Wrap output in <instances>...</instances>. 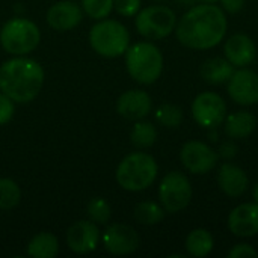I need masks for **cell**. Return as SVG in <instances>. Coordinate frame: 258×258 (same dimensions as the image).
Segmentation results:
<instances>
[{
    "label": "cell",
    "mask_w": 258,
    "mask_h": 258,
    "mask_svg": "<svg viewBox=\"0 0 258 258\" xmlns=\"http://www.w3.org/2000/svg\"><path fill=\"white\" fill-rule=\"evenodd\" d=\"M228 21L221 6L203 3L190 8L177 23L175 35L180 44L192 50H209L221 44L227 35Z\"/></svg>",
    "instance_id": "obj_1"
},
{
    "label": "cell",
    "mask_w": 258,
    "mask_h": 258,
    "mask_svg": "<svg viewBox=\"0 0 258 258\" xmlns=\"http://www.w3.org/2000/svg\"><path fill=\"white\" fill-rule=\"evenodd\" d=\"M44 85L42 67L29 57L17 56L0 67V91L14 103H29Z\"/></svg>",
    "instance_id": "obj_2"
},
{
    "label": "cell",
    "mask_w": 258,
    "mask_h": 258,
    "mask_svg": "<svg viewBox=\"0 0 258 258\" xmlns=\"http://www.w3.org/2000/svg\"><path fill=\"white\" fill-rule=\"evenodd\" d=\"M156 159L142 151L125 156L116 168V183L128 192H142L148 189L157 178Z\"/></svg>",
    "instance_id": "obj_3"
},
{
    "label": "cell",
    "mask_w": 258,
    "mask_h": 258,
    "mask_svg": "<svg viewBox=\"0 0 258 258\" xmlns=\"http://www.w3.org/2000/svg\"><path fill=\"white\" fill-rule=\"evenodd\" d=\"M125 67L133 80L141 85H151L162 76L163 54L153 42L141 41L127 48Z\"/></svg>",
    "instance_id": "obj_4"
},
{
    "label": "cell",
    "mask_w": 258,
    "mask_h": 258,
    "mask_svg": "<svg viewBox=\"0 0 258 258\" xmlns=\"http://www.w3.org/2000/svg\"><path fill=\"white\" fill-rule=\"evenodd\" d=\"M41 41L39 27L23 17L8 20L0 29V44L12 56H26L32 53Z\"/></svg>",
    "instance_id": "obj_5"
},
{
    "label": "cell",
    "mask_w": 258,
    "mask_h": 258,
    "mask_svg": "<svg viewBox=\"0 0 258 258\" xmlns=\"http://www.w3.org/2000/svg\"><path fill=\"white\" fill-rule=\"evenodd\" d=\"M89 42L95 53L103 57H118L130 47V33L116 20H100L91 27Z\"/></svg>",
    "instance_id": "obj_6"
},
{
    "label": "cell",
    "mask_w": 258,
    "mask_h": 258,
    "mask_svg": "<svg viewBox=\"0 0 258 258\" xmlns=\"http://www.w3.org/2000/svg\"><path fill=\"white\" fill-rule=\"evenodd\" d=\"M135 17L138 33L147 39H163L169 36L177 26L175 12L163 5H151L139 11Z\"/></svg>",
    "instance_id": "obj_7"
},
{
    "label": "cell",
    "mask_w": 258,
    "mask_h": 258,
    "mask_svg": "<svg viewBox=\"0 0 258 258\" xmlns=\"http://www.w3.org/2000/svg\"><path fill=\"white\" fill-rule=\"evenodd\" d=\"M192 186L189 178L178 171L168 172L159 186V200L165 212L178 213L192 201Z\"/></svg>",
    "instance_id": "obj_8"
},
{
    "label": "cell",
    "mask_w": 258,
    "mask_h": 258,
    "mask_svg": "<svg viewBox=\"0 0 258 258\" xmlns=\"http://www.w3.org/2000/svg\"><path fill=\"white\" fill-rule=\"evenodd\" d=\"M192 116L198 125L209 130H216L227 116V104L216 92H201L192 103Z\"/></svg>",
    "instance_id": "obj_9"
},
{
    "label": "cell",
    "mask_w": 258,
    "mask_h": 258,
    "mask_svg": "<svg viewBox=\"0 0 258 258\" xmlns=\"http://www.w3.org/2000/svg\"><path fill=\"white\" fill-rule=\"evenodd\" d=\"M183 166L195 175L209 174L219 162V154L210 145L200 141H189L180 151Z\"/></svg>",
    "instance_id": "obj_10"
},
{
    "label": "cell",
    "mask_w": 258,
    "mask_h": 258,
    "mask_svg": "<svg viewBox=\"0 0 258 258\" xmlns=\"http://www.w3.org/2000/svg\"><path fill=\"white\" fill-rule=\"evenodd\" d=\"M103 246L113 255H130L138 251L141 245L139 234L135 228L125 224H112L101 236Z\"/></svg>",
    "instance_id": "obj_11"
},
{
    "label": "cell",
    "mask_w": 258,
    "mask_h": 258,
    "mask_svg": "<svg viewBox=\"0 0 258 258\" xmlns=\"http://www.w3.org/2000/svg\"><path fill=\"white\" fill-rule=\"evenodd\" d=\"M228 94L240 106L258 103V74L249 68H239L228 80Z\"/></svg>",
    "instance_id": "obj_12"
},
{
    "label": "cell",
    "mask_w": 258,
    "mask_h": 258,
    "mask_svg": "<svg viewBox=\"0 0 258 258\" xmlns=\"http://www.w3.org/2000/svg\"><path fill=\"white\" fill-rule=\"evenodd\" d=\"M101 239V233L92 221H77L67 231V245L76 254L92 252Z\"/></svg>",
    "instance_id": "obj_13"
},
{
    "label": "cell",
    "mask_w": 258,
    "mask_h": 258,
    "mask_svg": "<svg viewBox=\"0 0 258 258\" xmlns=\"http://www.w3.org/2000/svg\"><path fill=\"white\" fill-rule=\"evenodd\" d=\"M151 109L153 100L150 94L142 89L125 91L116 101V112L128 121H139L147 118Z\"/></svg>",
    "instance_id": "obj_14"
},
{
    "label": "cell",
    "mask_w": 258,
    "mask_h": 258,
    "mask_svg": "<svg viewBox=\"0 0 258 258\" xmlns=\"http://www.w3.org/2000/svg\"><path fill=\"white\" fill-rule=\"evenodd\" d=\"M83 17V9L79 3L71 0L57 2L47 11V23L57 32H67L79 26Z\"/></svg>",
    "instance_id": "obj_15"
},
{
    "label": "cell",
    "mask_w": 258,
    "mask_h": 258,
    "mask_svg": "<svg viewBox=\"0 0 258 258\" xmlns=\"http://www.w3.org/2000/svg\"><path fill=\"white\" fill-rule=\"evenodd\" d=\"M228 228L237 237H254L258 234V203H243L231 210Z\"/></svg>",
    "instance_id": "obj_16"
},
{
    "label": "cell",
    "mask_w": 258,
    "mask_h": 258,
    "mask_svg": "<svg viewBox=\"0 0 258 258\" xmlns=\"http://www.w3.org/2000/svg\"><path fill=\"white\" fill-rule=\"evenodd\" d=\"M224 53L234 68H245L254 62L257 56V47L248 35L236 33L227 39Z\"/></svg>",
    "instance_id": "obj_17"
},
{
    "label": "cell",
    "mask_w": 258,
    "mask_h": 258,
    "mask_svg": "<svg viewBox=\"0 0 258 258\" xmlns=\"http://www.w3.org/2000/svg\"><path fill=\"white\" fill-rule=\"evenodd\" d=\"M219 189L230 198L242 197L249 186V178L246 172L233 163H224L218 172Z\"/></svg>",
    "instance_id": "obj_18"
},
{
    "label": "cell",
    "mask_w": 258,
    "mask_h": 258,
    "mask_svg": "<svg viewBox=\"0 0 258 258\" xmlns=\"http://www.w3.org/2000/svg\"><path fill=\"white\" fill-rule=\"evenodd\" d=\"M224 121H225L224 132L233 141L245 139L251 136L254 130L257 128V118L254 113L248 110H239V112L230 113L228 116H225Z\"/></svg>",
    "instance_id": "obj_19"
},
{
    "label": "cell",
    "mask_w": 258,
    "mask_h": 258,
    "mask_svg": "<svg viewBox=\"0 0 258 258\" xmlns=\"http://www.w3.org/2000/svg\"><path fill=\"white\" fill-rule=\"evenodd\" d=\"M236 71L234 65L225 57H213L203 63L201 67V77L210 85H221L230 80L233 73Z\"/></svg>",
    "instance_id": "obj_20"
},
{
    "label": "cell",
    "mask_w": 258,
    "mask_h": 258,
    "mask_svg": "<svg viewBox=\"0 0 258 258\" xmlns=\"http://www.w3.org/2000/svg\"><path fill=\"white\" fill-rule=\"evenodd\" d=\"M59 254V240L51 233H39L27 245V255L32 258H54Z\"/></svg>",
    "instance_id": "obj_21"
},
{
    "label": "cell",
    "mask_w": 258,
    "mask_h": 258,
    "mask_svg": "<svg viewBox=\"0 0 258 258\" xmlns=\"http://www.w3.org/2000/svg\"><path fill=\"white\" fill-rule=\"evenodd\" d=\"M215 246L213 236L204 228H197L190 231L186 237V251L192 257H207Z\"/></svg>",
    "instance_id": "obj_22"
},
{
    "label": "cell",
    "mask_w": 258,
    "mask_h": 258,
    "mask_svg": "<svg viewBox=\"0 0 258 258\" xmlns=\"http://www.w3.org/2000/svg\"><path fill=\"white\" fill-rule=\"evenodd\" d=\"M133 216L142 225H157L165 219V209L154 201H142L136 204Z\"/></svg>",
    "instance_id": "obj_23"
},
{
    "label": "cell",
    "mask_w": 258,
    "mask_h": 258,
    "mask_svg": "<svg viewBox=\"0 0 258 258\" xmlns=\"http://www.w3.org/2000/svg\"><path fill=\"white\" fill-rule=\"evenodd\" d=\"M130 141L136 148H150L157 141V128L154 124L139 119L132 128Z\"/></svg>",
    "instance_id": "obj_24"
},
{
    "label": "cell",
    "mask_w": 258,
    "mask_h": 258,
    "mask_svg": "<svg viewBox=\"0 0 258 258\" xmlns=\"http://www.w3.org/2000/svg\"><path fill=\"white\" fill-rule=\"evenodd\" d=\"M21 190L11 178H0V210H12L18 206Z\"/></svg>",
    "instance_id": "obj_25"
},
{
    "label": "cell",
    "mask_w": 258,
    "mask_h": 258,
    "mask_svg": "<svg viewBox=\"0 0 258 258\" xmlns=\"http://www.w3.org/2000/svg\"><path fill=\"white\" fill-rule=\"evenodd\" d=\"M183 110L171 103H165L156 110L157 122L166 128H178L183 122Z\"/></svg>",
    "instance_id": "obj_26"
},
{
    "label": "cell",
    "mask_w": 258,
    "mask_h": 258,
    "mask_svg": "<svg viewBox=\"0 0 258 258\" xmlns=\"http://www.w3.org/2000/svg\"><path fill=\"white\" fill-rule=\"evenodd\" d=\"M86 212L92 222L101 224V225L107 224V221L110 219V215H112L109 203L103 198H92L86 206Z\"/></svg>",
    "instance_id": "obj_27"
},
{
    "label": "cell",
    "mask_w": 258,
    "mask_h": 258,
    "mask_svg": "<svg viewBox=\"0 0 258 258\" xmlns=\"http://www.w3.org/2000/svg\"><path fill=\"white\" fill-rule=\"evenodd\" d=\"M82 9L94 20L106 18L113 9V0H82Z\"/></svg>",
    "instance_id": "obj_28"
},
{
    "label": "cell",
    "mask_w": 258,
    "mask_h": 258,
    "mask_svg": "<svg viewBox=\"0 0 258 258\" xmlns=\"http://www.w3.org/2000/svg\"><path fill=\"white\" fill-rule=\"evenodd\" d=\"M142 0H113V8L122 17H135L141 11Z\"/></svg>",
    "instance_id": "obj_29"
},
{
    "label": "cell",
    "mask_w": 258,
    "mask_h": 258,
    "mask_svg": "<svg viewBox=\"0 0 258 258\" xmlns=\"http://www.w3.org/2000/svg\"><path fill=\"white\" fill-rule=\"evenodd\" d=\"M14 101L0 91V125L8 124L14 116Z\"/></svg>",
    "instance_id": "obj_30"
},
{
    "label": "cell",
    "mask_w": 258,
    "mask_h": 258,
    "mask_svg": "<svg viewBox=\"0 0 258 258\" xmlns=\"http://www.w3.org/2000/svg\"><path fill=\"white\" fill-rule=\"evenodd\" d=\"M258 252L248 243H240L231 248V251L228 252L230 258H248V257H257Z\"/></svg>",
    "instance_id": "obj_31"
},
{
    "label": "cell",
    "mask_w": 258,
    "mask_h": 258,
    "mask_svg": "<svg viewBox=\"0 0 258 258\" xmlns=\"http://www.w3.org/2000/svg\"><path fill=\"white\" fill-rule=\"evenodd\" d=\"M237 151H239V148H237V145L231 139V141H227V142L221 144L218 154H219V157H222L225 160H231V159H234L237 156Z\"/></svg>",
    "instance_id": "obj_32"
},
{
    "label": "cell",
    "mask_w": 258,
    "mask_h": 258,
    "mask_svg": "<svg viewBox=\"0 0 258 258\" xmlns=\"http://www.w3.org/2000/svg\"><path fill=\"white\" fill-rule=\"evenodd\" d=\"M219 2L222 5V9L230 14H236V12L242 11V8L245 5V0H219Z\"/></svg>",
    "instance_id": "obj_33"
},
{
    "label": "cell",
    "mask_w": 258,
    "mask_h": 258,
    "mask_svg": "<svg viewBox=\"0 0 258 258\" xmlns=\"http://www.w3.org/2000/svg\"><path fill=\"white\" fill-rule=\"evenodd\" d=\"M252 197H254V201H255V203H258V183L255 184L254 190H252Z\"/></svg>",
    "instance_id": "obj_34"
},
{
    "label": "cell",
    "mask_w": 258,
    "mask_h": 258,
    "mask_svg": "<svg viewBox=\"0 0 258 258\" xmlns=\"http://www.w3.org/2000/svg\"><path fill=\"white\" fill-rule=\"evenodd\" d=\"M200 2H203V3H216L219 0H200Z\"/></svg>",
    "instance_id": "obj_35"
},
{
    "label": "cell",
    "mask_w": 258,
    "mask_h": 258,
    "mask_svg": "<svg viewBox=\"0 0 258 258\" xmlns=\"http://www.w3.org/2000/svg\"><path fill=\"white\" fill-rule=\"evenodd\" d=\"M156 2H160V0H156Z\"/></svg>",
    "instance_id": "obj_36"
}]
</instances>
